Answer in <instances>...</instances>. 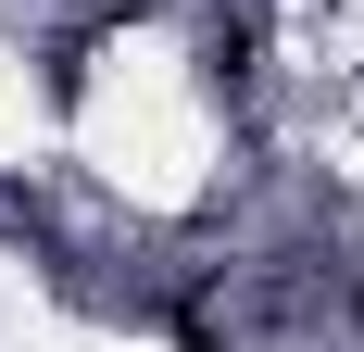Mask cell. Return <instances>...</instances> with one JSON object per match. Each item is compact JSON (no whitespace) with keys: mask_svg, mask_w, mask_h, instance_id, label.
Returning <instances> with one entry per match:
<instances>
[{"mask_svg":"<svg viewBox=\"0 0 364 352\" xmlns=\"http://www.w3.org/2000/svg\"><path fill=\"white\" fill-rule=\"evenodd\" d=\"M176 352H226V340H214V327H176Z\"/></svg>","mask_w":364,"mask_h":352,"instance_id":"cell-1","label":"cell"}]
</instances>
